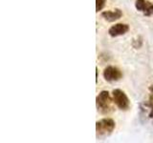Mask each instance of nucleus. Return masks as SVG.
<instances>
[{
    "label": "nucleus",
    "mask_w": 153,
    "mask_h": 143,
    "mask_svg": "<svg viewBox=\"0 0 153 143\" xmlns=\"http://www.w3.org/2000/svg\"><path fill=\"white\" fill-rule=\"evenodd\" d=\"M113 97H111L107 91H102L96 98L98 112L102 114H107L113 111Z\"/></svg>",
    "instance_id": "f257e3e1"
},
{
    "label": "nucleus",
    "mask_w": 153,
    "mask_h": 143,
    "mask_svg": "<svg viewBox=\"0 0 153 143\" xmlns=\"http://www.w3.org/2000/svg\"><path fill=\"white\" fill-rule=\"evenodd\" d=\"M116 123L111 118H102L96 123V131L98 136H108L115 129Z\"/></svg>",
    "instance_id": "f03ea898"
},
{
    "label": "nucleus",
    "mask_w": 153,
    "mask_h": 143,
    "mask_svg": "<svg viewBox=\"0 0 153 143\" xmlns=\"http://www.w3.org/2000/svg\"><path fill=\"white\" fill-rule=\"evenodd\" d=\"M112 97L114 103L117 105V107L119 109L123 110V111H126L128 110L129 106H130V101L129 98L127 97V95L123 91L120 89H115L112 92Z\"/></svg>",
    "instance_id": "7ed1b4c3"
},
{
    "label": "nucleus",
    "mask_w": 153,
    "mask_h": 143,
    "mask_svg": "<svg viewBox=\"0 0 153 143\" xmlns=\"http://www.w3.org/2000/svg\"><path fill=\"white\" fill-rule=\"evenodd\" d=\"M103 77L106 81L113 82V81H118L123 77V74L120 69L114 66H108L103 71Z\"/></svg>",
    "instance_id": "20e7f679"
},
{
    "label": "nucleus",
    "mask_w": 153,
    "mask_h": 143,
    "mask_svg": "<svg viewBox=\"0 0 153 143\" xmlns=\"http://www.w3.org/2000/svg\"><path fill=\"white\" fill-rule=\"evenodd\" d=\"M135 7L137 11L143 13L146 16L153 15V4L148 0H136Z\"/></svg>",
    "instance_id": "39448f33"
},
{
    "label": "nucleus",
    "mask_w": 153,
    "mask_h": 143,
    "mask_svg": "<svg viewBox=\"0 0 153 143\" xmlns=\"http://www.w3.org/2000/svg\"><path fill=\"white\" fill-rule=\"evenodd\" d=\"M129 30V26L127 24H123V23H118L113 25L111 28L109 29L108 33L110 36L112 37H117L120 35H123L124 33H126Z\"/></svg>",
    "instance_id": "423d86ee"
},
{
    "label": "nucleus",
    "mask_w": 153,
    "mask_h": 143,
    "mask_svg": "<svg viewBox=\"0 0 153 143\" xmlns=\"http://www.w3.org/2000/svg\"><path fill=\"white\" fill-rule=\"evenodd\" d=\"M123 16V13L120 9H115L114 11H105L102 13V17L108 22H114Z\"/></svg>",
    "instance_id": "0eeeda50"
},
{
    "label": "nucleus",
    "mask_w": 153,
    "mask_h": 143,
    "mask_svg": "<svg viewBox=\"0 0 153 143\" xmlns=\"http://www.w3.org/2000/svg\"><path fill=\"white\" fill-rule=\"evenodd\" d=\"M106 0H96V12L99 13L103 9Z\"/></svg>",
    "instance_id": "6e6552de"
},
{
    "label": "nucleus",
    "mask_w": 153,
    "mask_h": 143,
    "mask_svg": "<svg viewBox=\"0 0 153 143\" xmlns=\"http://www.w3.org/2000/svg\"><path fill=\"white\" fill-rule=\"evenodd\" d=\"M148 106L150 108V112H149V117L153 118V91L150 93L149 95V101H148Z\"/></svg>",
    "instance_id": "1a4fd4ad"
},
{
    "label": "nucleus",
    "mask_w": 153,
    "mask_h": 143,
    "mask_svg": "<svg viewBox=\"0 0 153 143\" xmlns=\"http://www.w3.org/2000/svg\"><path fill=\"white\" fill-rule=\"evenodd\" d=\"M98 74H99L98 68H96V81H98Z\"/></svg>",
    "instance_id": "9d476101"
}]
</instances>
